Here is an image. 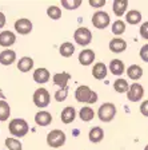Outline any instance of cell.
<instances>
[{
	"label": "cell",
	"instance_id": "cell-1",
	"mask_svg": "<svg viewBox=\"0 0 148 150\" xmlns=\"http://www.w3.org/2000/svg\"><path fill=\"white\" fill-rule=\"evenodd\" d=\"M75 98H76L77 102L80 103H90V105H93V103L97 102V94L95 91H92L88 86H79L75 91Z\"/></svg>",
	"mask_w": 148,
	"mask_h": 150
},
{
	"label": "cell",
	"instance_id": "cell-2",
	"mask_svg": "<svg viewBox=\"0 0 148 150\" xmlns=\"http://www.w3.org/2000/svg\"><path fill=\"white\" fill-rule=\"evenodd\" d=\"M8 130L13 137L22 138V137H24V135H27L29 127H28L27 121H24V119H22V118H15L9 122Z\"/></svg>",
	"mask_w": 148,
	"mask_h": 150
},
{
	"label": "cell",
	"instance_id": "cell-3",
	"mask_svg": "<svg viewBox=\"0 0 148 150\" xmlns=\"http://www.w3.org/2000/svg\"><path fill=\"white\" fill-rule=\"evenodd\" d=\"M116 115V107L114 103H103L97 110V117L102 122H111Z\"/></svg>",
	"mask_w": 148,
	"mask_h": 150
},
{
	"label": "cell",
	"instance_id": "cell-4",
	"mask_svg": "<svg viewBox=\"0 0 148 150\" xmlns=\"http://www.w3.org/2000/svg\"><path fill=\"white\" fill-rule=\"evenodd\" d=\"M65 144V133L62 130H51L47 135V145L51 147H62Z\"/></svg>",
	"mask_w": 148,
	"mask_h": 150
},
{
	"label": "cell",
	"instance_id": "cell-5",
	"mask_svg": "<svg viewBox=\"0 0 148 150\" xmlns=\"http://www.w3.org/2000/svg\"><path fill=\"white\" fill-rule=\"evenodd\" d=\"M32 99H34L35 106H37V107H47L49 105V102H51V95H49V93H48V90H47V88L39 87L34 93Z\"/></svg>",
	"mask_w": 148,
	"mask_h": 150
},
{
	"label": "cell",
	"instance_id": "cell-6",
	"mask_svg": "<svg viewBox=\"0 0 148 150\" xmlns=\"http://www.w3.org/2000/svg\"><path fill=\"white\" fill-rule=\"evenodd\" d=\"M74 39L79 46H88L92 40V32L86 27H80L75 31Z\"/></svg>",
	"mask_w": 148,
	"mask_h": 150
},
{
	"label": "cell",
	"instance_id": "cell-7",
	"mask_svg": "<svg viewBox=\"0 0 148 150\" xmlns=\"http://www.w3.org/2000/svg\"><path fill=\"white\" fill-rule=\"evenodd\" d=\"M109 22H111L109 15L104 11H96L92 16V24L97 30H105L109 25Z\"/></svg>",
	"mask_w": 148,
	"mask_h": 150
},
{
	"label": "cell",
	"instance_id": "cell-8",
	"mask_svg": "<svg viewBox=\"0 0 148 150\" xmlns=\"http://www.w3.org/2000/svg\"><path fill=\"white\" fill-rule=\"evenodd\" d=\"M143 95H144V88H143L142 84L136 83V82L133 84H131L130 90L127 93V98H128V100H131V102H139L143 98Z\"/></svg>",
	"mask_w": 148,
	"mask_h": 150
},
{
	"label": "cell",
	"instance_id": "cell-9",
	"mask_svg": "<svg viewBox=\"0 0 148 150\" xmlns=\"http://www.w3.org/2000/svg\"><path fill=\"white\" fill-rule=\"evenodd\" d=\"M15 30L20 35H27L32 31V23L28 19H19L15 22Z\"/></svg>",
	"mask_w": 148,
	"mask_h": 150
},
{
	"label": "cell",
	"instance_id": "cell-10",
	"mask_svg": "<svg viewBox=\"0 0 148 150\" xmlns=\"http://www.w3.org/2000/svg\"><path fill=\"white\" fill-rule=\"evenodd\" d=\"M51 75H49V71L44 67H40V69H36L34 71V81L39 84H44L49 81Z\"/></svg>",
	"mask_w": 148,
	"mask_h": 150
},
{
	"label": "cell",
	"instance_id": "cell-11",
	"mask_svg": "<svg viewBox=\"0 0 148 150\" xmlns=\"http://www.w3.org/2000/svg\"><path fill=\"white\" fill-rule=\"evenodd\" d=\"M16 35L12 31H1L0 32V46L1 47H9L15 44Z\"/></svg>",
	"mask_w": 148,
	"mask_h": 150
},
{
	"label": "cell",
	"instance_id": "cell-12",
	"mask_svg": "<svg viewBox=\"0 0 148 150\" xmlns=\"http://www.w3.org/2000/svg\"><path fill=\"white\" fill-rule=\"evenodd\" d=\"M75 118H76V110H75L72 106H67L63 109L62 115H60V119H62L63 123L68 125V123L74 122Z\"/></svg>",
	"mask_w": 148,
	"mask_h": 150
},
{
	"label": "cell",
	"instance_id": "cell-13",
	"mask_svg": "<svg viewBox=\"0 0 148 150\" xmlns=\"http://www.w3.org/2000/svg\"><path fill=\"white\" fill-rule=\"evenodd\" d=\"M71 79V75L68 74V72H58V74L53 75V84L59 86L60 88H67V83L68 81Z\"/></svg>",
	"mask_w": 148,
	"mask_h": 150
},
{
	"label": "cell",
	"instance_id": "cell-14",
	"mask_svg": "<svg viewBox=\"0 0 148 150\" xmlns=\"http://www.w3.org/2000/svg\"><path fill=\"white\" fill-rule=\"evenodd\" d=\"M108 47H109V50H111L112 52L120 54V52H123V51H126L127 43H126V40H123L120 38H115V39H112V40L109 42V46Z\"/></svg>",
	"mask_w": 148,
	"mask_h": 150
},
{
	"label": "cell",
	"instance_id": "cell-15",
	"mask_svg": "<svg viewBox=\"0 0 148 150\" xmlns=\"http://www.w3.org/2000/svg\"><path fill=\"white\" fill-rule=\"evenodd\" d=\"M35 122H36L37 126H48L51 122H52V115L51 112L48 111H39L35 115Z\"/></svg>",
	"mask_w": 148,
	"mask_h": 150
},
{
	"label": "cell",
	"instance_id": "cell-16",
	"mask_svg": "<svg viewBox=\"0 0 148 150\" xmlns=\"http://www.w3.org/2000/svg\"><path fill=\"white\" fill-rule=\"evenodd\" d=\"M16 60V54L12 50H4L0 52V63L3 66H11Z\"/></svg>",
	"mask_w": 148,
	"mask_h": 150
},
{
	"label": "cell",
	"instance_id": "cell-17",
	"mask_svg": "<svg viewBox=\"0 0 148 150\" xmlns=\"http://www.w3.org/2000/svg\"><path fill=\"white\" fill-rule=\"evenodd\" d=\"M127 7H128V0H115L112 4V11L117 18H120L126 13Z\"/></svg>",
	"mask_w": 148,
	"mask_h": 150
},
{
	"label": "cell",
	"instance_id": "cell-18",
	"mask_svg": "<svg viewBox=\"0 0 148 150\" xmlns=\"http://www.w3.org/2000/svg\"><path fill=\"white\" fill-rule=\"evenodd\" d=\"M95 60V52L93 50H83L79 54V62L81 66H90Z\"/></svg>",
	"mask_w": 148,
	"mask_h": 150
},
{
	"label": "cell",
	"instance_id": "cell-19",
	"mask_svg": "<svg viewBox=\"0 0 148 150\" xmlns=\"http://www.w3.org/2000/svg\"><path fill=\"white\" fill-rule=\"evenodd\" d=\"M92 75L93 78L97 79V81H102L107 76V66L104 63H96L93 64V69H92Z\"/></svg>",
	"mask_w": 148,
	"mask_h": 150
},
{
	"label": "cell",
	"instance_id": "cell-20",
	"mask_svg": "<svg viewBox=\"0 0 148 150\" xmlns=\"http://www.w3.org/2000/svg\"><path fill=\"white\" fill-rule=\"evenodd\" d=\"M34 67V60L29 56H23L22 59H19L18 62V70L22 72H28L31 71Z\"/></svg>",
	"mask_w": 148,
	"mask_h": 150
},
{
	"label": "cell",
	"instance_id": "cell-21",
	"mask_svg": "<svg viewBox=\"0 0 148 150\" xmlns=\"http://www.w3.org/2000/svg\"><path fill=\"white\" fill-rule=\"evenodd\" d=\"M127 75H128L130 79H132V81L136 82L143 76V69L139 64H132L127 69Z\"/></svg>",
	"mask_w": 148,
	"mask_h": 150
},
{
	"label": "cell",
	"instance_id": "cell-22",
	"mask_svg": "<svg viewBox=\"0 0 148 150\" xmlns=\"http://www.w3.org/2000/svg\"><path fill=\"white\" fill-rule=\"evenodd\" d=\"M88 138H90V141L93 142V144H99L104 138V130L102 127H99V126H95V127H92L90 130Z\"/></svg>",
	"mask_w": 148,
	"mask_h": 150
},
{
	"label": "cell",
	"instance_id": "cell-23",
	"mask_svg": "<svg viewBox=\"0 0 148 150\" xmlns=\"http://www.w3.org/2000/svg\"><path fill=\"white\" fill-rule=\"evenodd\" d=\"M126 70L124 67V63L121 62L120 59H112L111 63H109V71L114 75H121Z\"/></svg>",
	"mask_w": 148,
	"mask_h": 150
},
{
	"label": "cell",
	"instance_id": "cell-24",
	"mask_svg": "<svg viewBox=\"0 0 148 150\" xmlns=\"http://www.w3.org/2000/svg\"><path fill=\"white\" fill-rule=\"evenodd\" d=\"M59 52H60L62 56H64V58H69V56H72L75 52V46L71 42H64V43L60 46V48H59Z\"/></svg>",
	"mask_w": 148,
	"mask_h": 150
},
{
	"label": "cell",
	"instance_id": "cell-25",
	"mask_svg": "<svg viewBox=\"0 0 148 150\" xmlns=\"http://www.w3.org/2000/svg\"><path fill=\"white\" fill-rule=\"evenodd\" d=\"M79 117H80L81 121L90 122V121H92L93 117H95V111H93L92 107L84 106V107H81V110L79 111Z\"/></svg>",
	"mask_w": 148,
	"mask_h": 150
},
{
	"label": "cell",
	"instance_id": "cell-26",
	"mask_svg": "<svg viewBox=\"0 0 148 150\" xmlns=\"http://www.w3.org/2000/svg\"><path fill=\"white\" fill-rule=\"evenodd\" d=\"M126 20L128 24H137V23L142 22V13L136 9H131L128 11L126 15Z\"/></svg>",
	"mask_w": 148,
	"mask_h": 150
},
{
	"label": "cell",
	"instance_id": "cell-27",
	"mask_svg": "<svg viewBox=\"0 0 148 150\" xmlns=\"http://www.w3.org/2000/svg\"><path fill=\"white\" fill-rule=\"evenodd\" d=\"M114 88H115V91H116V93L124 94V93H128V90H130V84H128V82H127L126 79L119 78L117 81H115Z\"/></svg>",
	"mask_w": 148,
	"mask_h": 150
},
{
	"label": "cell",
	"instance_id": "cell-28",
	"mask_svg": "<svg viewBox=\"0 0 148 150\" xmlns=\"http://www.w3.org/2000/svg\"><path fill=\"white\" fill-rule=\"evenodd\" d=\"M9 115H11V107H9L8 102L0 100V121H7L9 118Z\"/></svg>",
	"mask_w": 148,
	"mask_h": 150
},
{
	"label": "cell",
	"instance_id": "cell-29",
	"mask_svg": "<svg viewBox=\"0 0 148 150\" xmlns=\"http://www.w3.org/2000/svg\"><path fill=\"white\" fill-rule=\"evenodd\" d=\"M81 0H62V6L65 9H69V11H74V9L79 8L81 6Z\"/></svg>",
	"mask_w": 148,
	"mask_h": 150
},
{
	"label": "cell",
	"instance_id": "cell-30",
	"mask_svg": "<svg viewBox=\"0 0 148 150\" xmlns=\"http://www.w3.org/2000/svg\"><path fill=\"white\" fill-rule=\"evenodd\" d=\"M47 15L52 19V20H59V19L62 18V9L56 6H51L47 9Z\"/></svg>",
	"mask_w": 148,
	"mask_h": 150
},
{
	"label": "cell",
	"instance_id": "cell-31",
	"mask_svg": "<svg viewBox=\"0 0 148 150\" xmlns=\"http://www.w3.org/2000/svg\"><path fill=\"white\" fill-rule=\"evenodd\" d=\"M6 146L8 150H22V142L16 138H7Z\"/></svg>",
	"mask_w": 148,
	"mask_h": 150
},
{
	"label": "cell",
	"instance_id": "cell-32",
	"mask_svg": "<svg viewBox=\"0 0 148 150\" xmlns=\"http://www.w3.org/2000/svg\"><path fill=\"white\" fill-rule=\"evenodd\" d=\"M124 31H126V23L123 20H116L112 24V32H114V35H121Z\"/></svg>",
	"mask_w": 148,
	"mask_h": 150
},
{
	"label": "cell",
	"instance_id": "cell-33",
	"mask_svg": "<svg viewBox=\"0 0 148 150\" xmlns=\"http://www.w3.org/2000/svg\"><path fill=\"white\" fill-rule=\"evenodd\" d=\"M55 99L58 102H63L67 99V88H60L55 93Z\"/></svg>",
	"mask_w": 148,
	"mask_h": 150
},
{
	"label": "cell",
	"instance_id": "cell-34",
	"mask_svg": "<svg viewBox=\"0 0 148 150\" xmlns=\"http://www.w3.org/2000/svg\"><path fill=\"white\" fill-rule=\"evenodd\" d=\"M140 58H142V60H144L145 63H148V43L144 44V46L140 48Z\"/></svg>",
	"mask_w": 148,
	"mask_h": 150
},
{
	"label": "cell",
	"instance_id": "cell-35",
	"mask_svg": "<svg viewBox=\"0 0 148 150\" xmlns=\"http://www.w3.org/2000/svg\"><path fill=\"white\" fill-rule=\"evenodd\" d=\"M140 35H142L143 39L148 40V22L143 23V24L140 25Z\"/></svg>",
	"mask_w": 148,
	"mask_h": 150
},
{
	"label": "cell",
	"instance_id": "cell-36",
	"mask_svg": "<svg viewBox=\"0 0 148 150\" xmlns=\"http://www.w3.org/2000/svg\"><path fill=\"white\" fill-rule=\"evenodd\" d=\"M88 3L93 8H102V7L105 6V0H90Z\"/></svg>",
	"mask_w": 148,
	"mask_h": 150
},
{
	"label": "cell",
	"instance_id": "cell-37",
	"mask_svg": "<svg viewBox=\"0 0 148 150\" xmlns=\"http://www.w3.org/2000/svg\"><path fill=\"white\" fill-rule=\"evenodd\" d=\"M140 112H142V115L148 117V99L142 102V105H140Z\"/></svg>",
	"mask_w": 148,
	"mask_h": 150
},
{
	"label": "cell",
	"instance_id": "cell-38",
	"mask_svg": "<svg viewBox=\"0 0 148 150\" xmlns=\"http://www.w3.org/2000/svg\"><path fill=\"white\" fill-rule=\"evenodd\" d=\"M6 25V15L3 12H0V28H3Z\"/></svg>",
	"mask_w": 148,
	"mask_h": 150
},
{
	"label": "cell",
	"instance_id": "cell-39",
	"mask_svg": "<svg viewBox=\"0 0 148 150\" xmlns=\"http://www.w3.org/2000/svg\"><path fill=\"white\" fill-rule=\"evenodd\" d=\"M0 98H1V100H4V98H6V95L3 94V90L0 88Z\"/></svg>",
	"mask_w": 148,
	"mask_h": 150
},
{
	"label": "cell",
	"instance_id": "cell-40",
	"mask_svg": "<svg viewBox=\"0 0 148 150\" xmlns=\"http://www.w3.org/2000/svg\"><path fill=\"white\" fill-rule=\"evenodd\" d=\"M144 150H148V145H147V146H145V147H144Z\"/></svg>",
	"mask_w": 148,
	"mask_h": 150
}]
</instances>
